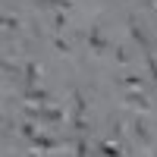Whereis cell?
<instances>
[{
	"instance_id": "obj_3",
	"label": "cell",
	"mask_w": 157,
	"mask_h": 157,
	"mask_svg": "<svg viewBox=\"0 0 157 157\" xmlns=\"http://www.w3.org/2000/svg\"><path fill=\"white\" fill-rule=\"evenodd\" d=\"M132 60H135V50L129 44H116L113 47V63H116V66H129Z\"/></svg>"
},
{
	"instance_id": "obj_11",
	"label": "cell",
	"mask_w": 157,
	"mask_h": 157,
	"mask_svg": "<svg viewBox=\"0 0 157 157\" xmlns=\"http://www.w3.org/2000/svg\"><path fill=\"white\" fill-rule=\"evenodd\" d=\"M3 29L6 32H16L19 29V16H10V13H6V16H3Z\"/></svg>"
},
{
	"instance_id": "obj_8",
	"label": "cell",
	"mask_w": 157,
	"mask_h": 157,
	"mask_svg": "<svg viewBox=\"0 0 157 157\" xmlns=\"http://www.w3.org/2000/svg\"><path fill=\"white\" fill-rule=\"evenodd\" d=\"M41 120H44V123H60V120H63V110L47 107V110H41Z\"/></svg>"
},
{
	"instance_id": "obj_7",
	"label": "cell",
	"mask_w": 157,
	"mask_h": 157,
	"mask_svg": "<svg viewBox=\"0 0 157 157\" xmlns=\"http://www.w3.org/2000/svg\"><path fill=\"white\" fill-rule=\"evenodd\" d=\"M32 145H35L38 151H50L57 141H54V138H47V135H35V138H32Z\"/></svg>"
},
{
	"instance_id": "obj_12",
	"label": "cell",
	"mask_w": 157,
	"mask_h": 157,
	"mask_svg": "<svg viewBox=\"0 0 157 157\" xmlns=\"http://www.w3.org/2000/svg\"><path fill=\"white\" fill-rule=\"evenodd\" d=\"M54 47H57V54H69V41H63L60 35L54 38Z\"/></svg>"
},
{
	"instance_id": "obj_6",
	"label": "cell",
	"mask_w": 157,
	"mask_h": 157,
	"mask_svg": "<svg viewBox=\"0 0 157 157\" xmlns=\"http://www.w3.org/2000/svg\"><path fill=\"white\" fill-rule=\"evenodd\" d=\"M132 135H135V141H138V145H151V141H154L141 116H135V120H132Z\"/></svg>"
},
{
	"instance_id": "obj_2",
	"label": "cell",
	"mask_w": 157,
	"mask_h": 157,
	"mask_svg": "<svg viewBox=\"0 0 157 157\" xmlns=\"http://www.w3.org/2000/svg\"><path fill=\"white\" fill-rule=\"evenodd\" d=\"M123 104H129V107H138V110H151V101L141 94L138 88H132V91H126L123 94Z\"/></svg>"
},
{
	"instance_id": "obj_10",
	"label": "cell",
	"mask_w": 157,
	"mask_h": 157,
	"mask_svg": "<svg viewBox=\"0 0 157 157\" xmlns=\"http://www.w3.org/2000/svg\"><path fill=\"white\" fill-rule=\"evenodd\" d=\"M123 85H126V88H141V85H145V78H141V75H123Z\"/></svg>"
},
{
	"instance_id": "obj_1",
	"label": "cell",
	"mask_w": 157,
	"mask_h": 157,
	"mask_svg": "<svg viewBox=\"0 0 157 157\" xmlns=\"http://www.w3.org/2000/svg\"><path fill=\"white\" fill-rule=\"evenodd\" d=\"M85 41H88V47H91V54H104V50L110 47V41L104 38V29H101V25H91L88 35H85Z\"/></svg>"
},
{
	"instance_id": "obj_5",
	"label": "cell",
	"mask_w": 157,
	"mask_h": 157,
	"mask_svg": "<svg viewBox=\"0 0 157 157\" xmlns=\"http://www.w3.org/2000/svg\"><path fill=\"white\" fill-rule=\"evenodd\" d=\"M129 32H132V38L138 41L141 50H151V38L145 35V29H141V22H138V19H129Z\"/></svg>"
},
{
	"instance_id": "obj_9",
	"label": "cell",
	"mask_w": 157,
	"mask_h": 157,
	"mask_svg": "<svg viewBox=\"0 0 157 157\" xmlns=\"http://www.w3.org/2000/svg\"><path fill=\"white\" fill-rule=\"evenodd\" d=\"M50 29H66V16H63V13L60 10H54V13H50Z\"/></svg>"
},
{
	"instance_id": "obj_4",
	"label": "cell",
	"mask_w": 157,
	"mask_h": 157,
	"mask_svg": "<svg viewBox=\"0 0 157 157\" xmlns=\"http://www.w3.org/2000/svg\"><path fill=\"white\" fill-rule=\"evenodd\" d=\"M41 72H44V66H41V63H25V66H22V78H25V88L38 85Z\"/></svg>"
}]
</instances>
